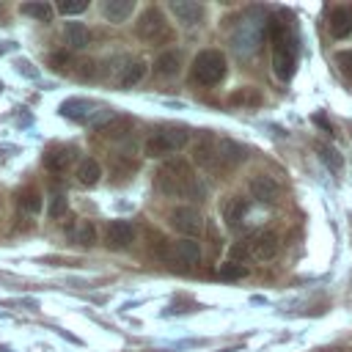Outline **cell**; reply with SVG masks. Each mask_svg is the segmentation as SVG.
<instances>
[{
	"mask_svg": "<svg viewBox=\"0 0 352 352\" xmlns=\"http://www.w3.org/2000/svg\"><path fill=\"white\" fill-rule=\"evenodd\" d=\"M157 190L165 192V195H173V198H182V195H195L201 198V184L195 182L192 176V165L182 157H170L160 165L157 170Z\"/></svg>",
	"mask_w": 352,
	"mask_h": 352,
	"instance_id": "6da1fadb",
	"label": "cell"
},
{
	"mask_svg": "<svg viewBox=\"0 0 352 352\" xmlns=\"http://www.w3.org/2000/svg\"><path fill=\"white\" fill-rule=\"evenodd\" d=\"M270 28H272V72L278 80L289 82L297 69V44H300L297 33L280 19H272Z\"/></svg>",
	"mask_w": 352,
	"mask_h": 352,
	"instance_id": "7a4b0ae2",
	"label": "cell"
},
{
	"mask_svg": "<svg viewBox=\"0 0 352 352\" xmlns=\"http://www.w3.org/2000/svg\"><path fill=\"white\" fill-rule=\"evenodd\" d=\"M190 74L201 85H217L226 77V55L220 50H201L190 63Z\"/></svg>",
	"mask_w": 352,
	"mask_h": 352,
	"instance_id": "3957f363",
	"label": "cell"
},
{
	"mask_svg": "<svg viewBox=\"0 0 352 352\" xmlns=\"http://www.w3.org/2000/svg\"><path fill=\"white\" fill-rule=\"evenodd\" d=\"M190 140V129L184 126H168V129H157L146 138V157H165V154H176L187 146Z\"/></svg>",
	"mask_w": 352,
	"mask_h": 352,
	"instance_id": "277c9868",
	"label": "cell"
},
{
	"mask_svg": "<svg viewBox=\"0 0 352 352\" xmlns=\"http://www.w3.org/2000/svg\"><path fill=\"white\" fill-rule=\"evenodd\" d=\"M135 33H138L143 41H148V44H165V41H170V38H173L170 25L165 22V14H162L157 6L146 8V11L138 16Z\"/></svg>",
	"mask_w": 352,
	"mask_h": 352,
	"instance_id": "5b68a950",
	"label": "cell"
},
{
	"mask_svg": "<svg viewBox=\"0 0 352 352\" xmlns=\"http://www.w3.org/2000/svg\"><path fill=\"white\" fill-rule=\"evenodd\" d=\"M264 28H267L264 16H248V19H242V22L236 25L234 36H231L234 50H236L239 55L256 52V50H258V44L264 41Z\"/></svg>",
	"mask_w": 352,
	"mask_h": 352,
	"instance_id": "8992f818",
	"label": "cell"
},
{
	"mask_svg": "<svg viewBox=\"0 0 352 352\" xmlns=\"http://www.w3.org/2000/svg\"><path fill=\"white\" fill-rule=\"evenodd\" d=\"M104 107H99L94 99H85V96H72V99H66L63 104H60V116H66V118H72V121H80V124H96L102 116L104 118H113L110 113H102ZM99 126H102V121H99Z\"/></svg>",
	"mask_w": 352,
	"mask_h": 352,
	"instance_id": "52a82bcc",
	"label": "cell"
},
{
	"mask_svg": "<svg viewBox=\"0 0 352 352\" xmlns=\"http://www.w3.org/2000/svg\"><path fill=\"white\" fill-rule=\"evenodd\" d=\"M170 226L184 236V239H192V236H198L201 231H204V220H201V214H198V209L195 206H176L173 212H170Z\"/></svg>",
	"mask_w": 352,
	"mask_h": 352,
	"instance_id": "ba28073f",
	"label": "cell"
},
{
	"mask_svg": "<svg viewBox=\"0 0 352 352\" xmlns=\"http://www.w3.org/2000/svg\"><path fill=\"white\" fill-rule=\"evenodd\" d=\"M248 157V148L236 140L228 138H217V160H214V170H228L234 165H239Z\"/></svg>",
	"mask_w": 352,
	"mask_h": 352,
	"instance_id": "9c48e42d",
	"label": "cell"
},
{
	"mask_svg": "<svg viewBox=\"0 0 352 352\" xmlns=\"http://www.w3.org/2000/svg\"><path fill=\"white\" fill-rule=\"evenodd\" d=\"M135 242V228L126 220H110L104 228V245L110 250H126Z\"/></svg>",
	"mask_w": 352,
	"mask_h": 352,
	"instance_id": "30bf717a",
	"label": "cell"
},
{
	"mask_svg": "<svg viewBox=\"0 0 352 352\" xmlns=\"http://www.w3.org/2000/svg\"><path fill=\"white\" fill-rule=\"evenodd\" d=\"M168 258L173 264H182V267H192L201 261V245L192 242V239H179V242H170V248L165 250Z\"/></svg>",
	"mask_w": 352,
	"mask_h": 352,
	"instance_id": "8fae6325",
	"label": "cell"
},
{
	"mask_svg": "<svg viewBox=\"0 0 352 352\" xmlns=\"http://www.w3.org/2000/svg\"><path fill=\"white\" fill-rule=\"evenodd\" d=\"M250 248H253V258L270 261V258H275V253L280 248V239H278L275 231H261V234L250 236Z\"/></svg>",
	"mask_w": 352,
	"mask_h": 352,
	"instance_id": "7c38bea8",
	"label": "cell"
},
{
	"mask_svg": "<svg viewBox=\"0 0 352 352\" xmlns=\"http://www.w3.org/2000/svg\"><path fill=\"white\" fill-rule=\"evenodd\" d=\"M170 11H173V14L179 16V22L187 25V28H192V25H198V22L204 19V6L195 3V0H173V3H170Z\"/></svg>",
	"mask_w": 352,
	"mask_h": 352,
	"instance_id": "4fadbf2b",
	"label": "cell"
},
{
	"mask_svg": "<svg viewBox=\"0 0 352 352\" xmlns=\"http://www.w3.org/2000/svg\"><path fill=\"white\" fill-rule=\"evenodd\" d=\"M327 25H330V33H333L336 38H346V36L352 33V8H346V6L330 8Z\"/></svg>",
	"mask_w": 352,
	"mask_h": 352,
	"instance_id": "5bb4252c",
	"label": "cell"
},
{
	"mask_svg": "<svg viewBox=\"0 0 352 352\" xmlns=\"http://www.w3.org/2000/svg\"><path fill=\"white\" fill-rule=\"evenodd\" d=\"M192 160L204 168H214V160H217V138L212 135H204L201 140H195L192 146Z\"/></svg>",
	"mask_w": 352,
	"mask_h": 352,
	"instance_id": "9a60e30c",
	"label": "cell"
},
{
	"mask_svg": "<svg viewBox=\"0 0 352 352\" xmlns=\"http://www.w3.org/2000/svg\"><path fill=\"white\" fill-rule=\"evenodd\" d=\"M72 160H74V148H69V146H55V148H50V151L44 154V168H47L50 173H63V170L72 165Z\"/></svg>",
	"mask_w": 352,
	"mask_h": 352,
	"instance_id": "2e32d148",
	"label": "cell"
},
{
	"mask_svg": "<svg viewBox=\"0 0 352 352\" xmlns=\"http://www.w3.org/2000/svg\"><path fill=\"white\" fill-rule=\"evenodd\" d=\"M154 72H157L160 77H176V74L182 72V52H176V50L160 52L157 60H154Z\"/></svg>",
	"mask_w": 352,
	"mask_h": 352,
	"instance_id": "e0dca14e",
	"label": "cell"
},
{
	"mask_svg": "<svg viewBox=\"0 0 352 352\" xmlns=\"http://www.w3.org/2000/svg\"><path fill=\"white\" fill-rule=\"evenodd\" d=\"M250 192H253L256 201L272 204V201L278 198V184H275V179H270V176H253V179H250Z\"/></svg>",
	"mask_w": 352,
	"mask_h": 352,
	"instance_id": "ac0fdd59",
	"label": "cell"
},
{
	"mask_svg": "<svg viewBox=\"0 0 352 352\" xmlns=\"http://www.w3.org/2000/svg\"><path fill=\"white\" fill-rule=\"evenodd\" d=\"M63 41L69 44V50H85L91 44V30L82 22H69L63 30Z\"/></svg>",
	"mask_w": 352,
	"mask_h": 352,
	"instance_id": "d6986e66",
	"label": "cell"
},
{
	"mask_svg": "<svg viewBox=\"0 0 352 352\" xmlns=\"http://www.w3.org/2000/svg\"><path fill=\"white\" fill-rule=\"evenodd\" d=\"M132 8H135L132 0H107V3L102 6V14H104L110 22H121V19H126V16L132 14Z\"/></svg>",
	"mask_w": 352,
	"mask_h": 352,
	"instance_id": "ffe728a7",
	"label": "cell"
},
{
	"mask_svg": "<svg viewBox=\"0 0 352 352\" xmlns=\"http://www.w3.org/2000/svg\"><path fill=\"white\" fill-rule=\"evenodd\" d=\"M99 176H102V168H99V162L96 160H82L80 165H77V182L82 184V187H94L96 182H99Z\"/></svg>",
	"mask_w": 352,
	"mask_h": 352,
	"instance_id": "44dd1931",
	"label": "cell"
},
{
	"mask_svg": "<svg viewBox=\"0 0 352 352\" xmlns=\"http://www.w3.org/2000/svg\"><path fill=\"white\" fill-rule=\"evenodd\" d=\"M245 212H248V201H242V198H231V201L226 204V209H223L226 226H228V228H239Z\"/></svg>",
	"mask_w": 352,
	"mask_h": 352,
	"instance_id": "7402d4cb",
	"label": "cell"
},
{
	"mask_svg": "<svg viewBox=\"0 0 352 352\" xmlns=\"http://www.w3.org/2000/svg\"><path fill=\"white\" fill-rule=\"evenodd\" d=\"M19 209L25 212V214H38L41 212V195H38V190L36 187H25V190H19Z\"/></svg>",
	"mask_w": 352,
	"mask_h": 352,
	"instance_id": "603a6c76",
	"label": "cell"
},
{
	"mask_svg": "<svg viewBox=\"0 0 352 352\" xmlns=\"http://www.w3.org/2000/svg\"><path fill=\"white\" fill-rule=\"evenodd\" d=\"M19 11H22L25 16L38 19V22H50V19H52V14H55V8H52L50 3H41V0H36V3H22V6H19Z\"/></svg>",
	"mask_w": 352,
	"mask_h": 352,
	"instance_id": "cb8c5ba5",
	"label": "cell"
},
{
	"mask_svg": "<svg viewBox=\"0 0 352 352\" xmlns=\"http://www.w3.org/2000/svg\"><path fill=\"white\" fill-rule=\"evenodd\" d=\"M143 74H146V63L143 60H129L124 66V72H121V85L124 88H132V85H138L143 80Z\"/></svg>",
	"mask_w": 352,
	"mask_h": 352,
	"instance_id": "d4e9b609",
	"label": "cell"
},
{
	"mask_svg": "<svg viewBox=\"0 0 352 352\" xmlns=\"http://www.w3.org/2000/svg\"><path fill=\"white\" fill-rule=\"evenodd\" d=\"M74 242H77L80 248H91V245L96 242V226H94L91 220H82V223L74 228Z\"/></svg>",
	"mask_w": 352,
	"mask_h": 352,
	"instance_id": "484cf974",
	"label": "cell"
},
{
	"mask_svg": "<svg viewBox=\"0 0 352 352\" xmlns=\"http://www.w3.org/2000/svg\"><path fill=\"white\" fill-rule=\"evenodd\" d=\"M319 157H322V162L333 170V173H341V168H344V160H341V154L333 148V146H319Z\"/></svg>",
	"mask_w": 352,
	"mask_h": 352,
	"instance_id": "4316f807",
	"label": "cell"
},
{
	"mask_svg": "<svg viewBox=\"0 0 352 352\" xmlns=\"http://www.w3.org/2000/svg\"><path fill=\"white\" fill-rule=\"evenodd\" d=\"M248 258H253V248H250V239H239V242H234L231 248H228V261H248Z\"/></svg>",
	"mask_w": 352,
	"mask_h": 352,
	"instance_id": "83f0119b",
	"label": "cell"
},
{
	"mask_svg": "<svg viewBox=\"0 0 352 352\" xmlns=\"http://www.w3.org/2000/svg\"><path fill=\"white\" fill-rule=\"evenodd\" d=\"M217 275H220L223 280H239V278L248 275V267H242V264H236V261H226V264H220Z\"/></svg>",
	"mask_w": 352,
	"mask_h": 352,
	"instance_id": "f1b7e54d",
	"label": "cell"
},
{
	"mask_svg": "<svg viewBox=\"0 0 352 352\" xmlns=\"http://www.w3.org/2000/svg\"><path fill=\"white\" fill-rule=\"evenodd\" d=\"M50 66L58 69V72H66L69 66H74V60H72V50H58V52H52V55H50Z\"/></svg>",
	"mask_w": 352,
	"mask_h": 352,
	"instance_id": "f546056e",
	"label": "cell"
},
{
	"mask_svg": "<svg viewBox=\"0 0 352 352\" xmlns=\"http://www.w3.org/2000/svg\"><path fill=\"white\" fill-rule=\"evenodd\" d=\"M66 209H69L66 195H63V192H52V198H50V217H52V220H58V217H63V214H66Z\"/></svg>",
	"mask_w": 352,
	"mask_h": 352,
	"instance_id": "4dcf8cb0",
	"label": "cell"
},
{
	"mask_svg": "<svg viewBox=\"0 0 352 352\" xmlns=\"http://www.w3.org/2000/svg\"><path fill=\"white\" fill-rule=\"evenodd\" d=\"M261 96L253 91V88H242L236 94H231V104H258Z\"/></svg>",
	"mask_w": 352,
	"mask_h": 352,
	"instance_id": "1f68e13d",
	"label": "cell"
},
{
	"mask_svg": "<svg viewBox=\"0 0 352 352\" xmlns=\"http://www.w3.org/2000/svg\"><path fill=\"white\" fill-rule=\"evenodd\" d=\"M135 170H138V162H135V160H126V157H121V160L116 157V160H113V176H124V179H126V176L135 173Z\"/></svg>",
	"mask_w": 352,
	"mask_h": 352,
	"instance_id": "d6a6232c",
	"label": "cell"
},
{
	"mask_svg": "<svg viewBox=\"0 0 352 352\" xmlns=\"http://www.w3.org/2000/svg\"><path fill=\"white\" fill-rule=\"evenodd\" d=\"M85 8H88V0H63V3L58 6V11H60V14H69V16H72V14H82Z\"/></svg>",
	"mask_w": 352,
	"mask_h": 352,
	"instance_id": "836d02e7",
	"label": "cell"
},
{
	"mask_svg": "<svg viewBox=\"0 0 352 352\" xmlns=\"http://www.w3.org/2000/svg\"><path fill=\"white\" fill-rule=\"evenodd\" d=\"M336 63H338L341 74H344L346 80H352V50H344V52H338V55H336Z\"/></svg>",
	"mask_w": 352,
	"mask_h": 352,
	"instance_id": "e575fe53",
	"label": "cell"
},
{
	"mask_svg": "<svg viewBox=\"0 0 352 352\" xmlns=\"http://www.w3.org/2000/svg\"><path fill=\"white\" fill-rule=\"evenodd\" d=\"M94 72H96V63H94V60H80V63H77V77L91 80V77H94Z\"/></svg>",
	"mask_w": 352,
	"mask_h": 352,
	"instance_id": "d590c367",
	"label": "cell"
},
{
	"mask_svg": "<svg viewBox=\"0 0 352 352\" xmlns=\"http://www.w3.org/2000/svg\"><path fill=\"white\" fill-rule=\"evenodd\" d=\"M314 352H344V346H322V349H314Z\"/></svg>",
	"mask_w": 352,
	"mask_h": 352,
	"instance_id": "8d00e7d4",
	"label": "cell"
}]
</instances>
